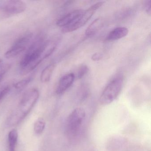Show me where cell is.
I'll use <instances>...</instances> for the list:
<instances>
[{"label":"cell","mask_w":151,"mask_h":151,"mask_svg":"<svg viewBox=\"0 0 151 151\" xmlns=\"http://www.w3.org/2000/svg\"><path fill=\"white\" fill-rule=\"evenodd\" d=\"M39 96L37 89H32L27 92L23 96L16 109L12 112L8 119L7 125L13 126L20 123L35 106Z\"/></svg>","instance_id":"6da1fadb"},{"label":"cell","mask_w":151,"mask_h":151,"mask_svg":"<svg viewBox=\"0 0 151 151\" xmlns=\"http://www.w3.org/2000/svg\"><path fill=\"white\" fill-rule=\"evenodd\" d=\"M45 43L40 39L32 44L20 63L22 74L25 75L32 71L44 60L41 53Z\"/></svg>","instance_id":"7a4b0ae2"},{"label":"cell","mask_w":151,"mask_h":151,"mask_svg":"<svg viewBox=\"0 0 151 151\" xmlns=\"http://www.w3.org/2000/svg\"><path fill=\"white\" fill-rule=\"evenodd\" d=\"M123 84V80L121 77H117L110 81L102 92L100 102L103 105L111 104L118 97Z\"/></svg>","instance_id":"3957f363"},{"label":"cell","mask_w":151,"mask_h":151,"mask_svg":"<svg viewBox=\"0 0 151 151\" xmlns=\"http://www.w3.org/2000/svg\"><path fill=\"white\" fill-rule=\"evenodd\" d=\"M105 1H99L91 6L86 10H84L83 14L74 22L62 29V32L63 33H68L75 31L85 25L96 11L103 6Z\"/></svg>","instance_id":"277c9868"},{"label":"cell","mask_w":151,"mask_h":151,"mask_svg":"<svg viewBox=\"0 0 151 151\" xmlns=\"http://www.w3.org/2000/svg\"><path fill=\"white\" fill-rule=\"evenodd\" d=\"M86 117V112L82 108L74 109L66 121V130L70 136H74L78 132Z\"/></svg>","instance_id":"5b68a950"},{"label":"cell","mask_w":151,"mask_h":151,"mask_svg":"<svg viewBox=\"0 0 151 151\" xmlns=\"http://www.w3.org/2000/svg\"><path fill=\"white\" fill-rule=\"evenodd\" d=\"M32 37V34L27 33L19 37L13 45L5 53L7 59L14 58L26 50Z\"/></svg>","instance_id":"8992f818"},{"label":"cell","mask_w":151,"mask_h":151,"mask_svg":"<svg viewBox=\"0 0 151 151\" xmlns=\"http://www.w3.org/2000/svg\"><path fill=\"white\" fill-rule=\"evenodd\" d=\"M3 6L11 17L24 12L26 9V3L19 0H11L7 1Z\"/></svg>","instance_id":"52a82bcc"},{"label":"cell","mask_w":151,"mask_h":151,"mask_svg":"<svg viewBox=\"0 0 151 151\" xmlns=\"http://www.w3.org/2000/svg\"><path fill=\"white\" fill-rule=\"evenodd\" d=\"M75 78V75L72 73L66 74L62 77L56 88V93L61 95L64 93L72 85Z\"/></svg>","instance_id":"ba28073f"},{"label":"cell","mask_w":151,"mask_h":151,"mask_svg":"<svg viewBox=\"0 0 151 151\" xmlns=\"http://www.w3.org/2000/svg\"><path fill=\"white\" fill-rule=\"evenodd\" d=\"M84 10L82 9H76L67 14L60 19L58 20L56 22V25L60 27H65L72 23L76 20L83 12Z\"/></svg>","instance_id":"9c48e42d"},{"label":"cell","mask_w":151,"mask_h":151,"mask_svg":"<svg viewBox=\"0 0 151 151\" xmlns=\"http://www.w3.org/2000/svg\"><path fill=\"white\" fill-rule=\"evenodd\" d=\"M129 33V30L124 27H117L111 31L107 36L106 40L113 41L126 37Z\"/></svg>","instance_id":"30bf717a"},{"label":"cell","mask_w":151,"mask_h":151,"mask_svg":"<svg viewBox=\"0 0 151 151\" xmlns=\"http://www.w3.org/2000/svg\"><path fill=\"white\" fill-rule=\"evenodd\" d=\"M103 24L102 18L99 17L94 20L87 27L86 30V36L91 37L96 34L101 29Z\"/></svg>","instance_id":"8fae6325"},{"label":"cell","mask_w":151,"mask_h":151,"mask_svg":"<svg viewBox=\"0 0 151 151\" xmlns=\"http://www.w3.org/2000/svg\"><path fill=\"white\" fill-rule=\"evenodd\" d=\"M18 132L15 129H13L9 132L8 138L9 151H15L18 140Z\"/></svg>","instance_id":"7c38bea8"},{"label":"cell","mask_w":151,"mask_h":151,"mask_svg":"<svg viewBox=\"0 0 151 151\" xmlns=\"http://www.w3.org/2000/svg\"><path fill=\"white\" fill-rule=\"evenodd\" d=\"M55 67V64L51 63L43 70L40 76V80L42 83H46L50 81Z\"/></svg>","instance_id":"4fadbf2b"},{"label":"cell","mask_w":151,"mask_h":151,"mask_svg":"<svg viewBox=\"0 0 151 151\" xmlns=\"http://www.w3.org/2000/svg\"><path fill=\"white\" fill-rule=\"evenodd\" d=\"M45 128V122L43 120H39L35 123L34 130L37 134H40Z\"/></svg>","instance_id":"5bb4252c"},{"label":"cell","mask_w":151,"mask_h":151,"mask_svg":"<svg viewBox=\"0 0 151 151\" xmlns=\"http://www.w3.org/2000/svg\"><path fill=\"white\" fill-rule=\"evenodd\" d=\"M31 77L27 78L16 83L14 85V87L17 90H22L26 87L29 84L32 80Z\"/></svg>","instance_id":"9a60e30c"},{"label":"cell","mask_w":151,"mask_h":151,"mask_svg":"<svg viewBox=\"0 0 151 151\" xmlns=\"http://www.w3.org/2000/svg\"><path fill=\"white\" fill-rule=\"evenodd\" d=\"M89 69L88 67L85 65L81 66L78 69L77 73V78L78 79H81L88 73Z\"/></svg>","instance_id":"2e32d148"},{"label":"cell","mask_w":151,"mask_h":151,"mask_svg":"<svg viewBox=\"0 0 151 151\" xmlns=\"http://www.w3.org/2000/svg\"><path fill=\"white\" fill-rule=\"evenodd\" d=\"M10 17L11 16L8 14L3 6H0V21L6 19Z\"/></svg>","instance_id":"e0dca14e"},{"label":"cell","mask_w":151,"mask_h":151,"mask_svg":"<svg viewBox=\"0 0 151 151\" xmlns=\"http://www.w3.org/2000/svg\"><path fill=\"white\" fill-rule=\"evenodd\" d=\"M10 90L9 86H6L0 91V101L9 93Z\"/></svg>","instance_id":"ac0fdd59"},{"label":"cell","mask_w":151,"mask_h":151,"mask_svg":"<svg viewBox=\"0 0 151 151\" xmlns=\"http://www.w3.org/2000/svg\"><path fill=\"white\" fill-rule=\"evenodd\" d=\"M103 58V55L99 53H95L92 56L91 59L93 61L100 60Z\"/></svg>","instance_id":"d6986e66"},{"label":"cell","mask_w":151,"mask_h":151,"mask_svg":"<svg viewBox=\"0 0 151 151\" xmlns=\"http://www.w3.org/2000/svg\"><path fill=\"white\" fill-rule=\"evenodd\" d=\"M145 9L147 14L150 15L151 13V1L148 0L146 1L145 5Z\"/></svg>","instance_id":"ffe728a7"},{"label":"cell","mask_w":151,"mask_h":151,"mask_svg":"<svg viewBox=\"0 0 151 151\" xmlns=\"http://www.w3.org/2000/svg\"><path fill=\"white\" fill-rule=\"evenodd\" d=\"M4 76V75H0V82H1Z\"/></svg>","instance_id":"44dd1931"},{"label":"cell","mask_w":151,"mask_h":151,"mask_svg":"<svg viewBox=\"0 0 151 151\" xmlns=\"http://www.w3.org/2000/svg\"><path fill=\"white\" fill-rule=\"evenodd\" d=\"M1 63H2V60L0 59V65L1 64Z\"/></svg>","instance_id":"7402d4cb"}]
</instances>
